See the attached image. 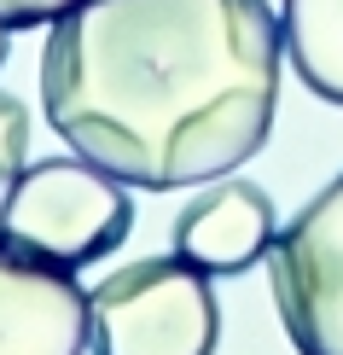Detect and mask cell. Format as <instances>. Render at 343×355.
<instances>
[{
	"instance_id": "7",
	"label": "cell",
	"mask_w": 343,
	"mask_h": 355,
	"mask_svg": "<svg viewBox=\"0 0 343 355\" xmlns=\"http://www.w3.org/2000/svg\"><path fill=\"white\" fill-rule=\"evenodd\" d=\"M285 53L320 99L343 105V0H285L279 6Z\"/></svg>"
},
{
	"instance_id": "4",
	"label": "cell",
	"mask_w": 343,
	"mask_h": 355,
	"mask_svg": "<svg viewBox=\"0 0 343 355\" xmlns=\"http://www.w3.org/2000/svg\"><path fill=\"white\" fill-rule=\"evenodd\" d=\"M267 274L291 349L343 355V175L279 227Z\"/></svg>"
},
{
	"instance_id": "2",
	"label": "cell",
	"mask_w": 343,
	"mask_h": 355,
	"mask_svg": "<svg viewBox=\"0 0 343 355\" xmlns=\"http://www.w3.org/2000/svg\"><path fill=\"white\" fill-rule=\"evenodd\" d=\"M134 233L128 181L87 157H41L0 198V239L58 268H87Z\"/></svg>"
},
{
	"instance_id": "1",
	"label": "cell",
	"mask_w": 343,
	"mask_h": 355,
	"mask_svg": "<svg viewBox=\"0 0 343 355\" xmlns=\"http://www.w3.org/2000/svg\"><path fill=\"white\" fill-rule=\"evenodd\" d=\"M267 0H82L41 53V111L87 164L140 192L221 181L279 111Z\"/></svg>"
},
{
	"instance_id": "5",
	"label": "cell",
	"mask_w": 343,
	"mask_h": 355,
	"mask_svg": "<svg viewBox=\"0 0 343 355\" xmlns=\"http://www.w3.org/2000/svg\"><path fill=\"white\" fill-rule=\"evenodd\" d=\"M94 349V303L76 268L41 262L0 239V355H82Z\"/></svg>"
},
{
	"instance_id": "3",
	"label": "cell",
	"mask_w": 343,
	"mask_h": 355,
	"mask_svg": "<svg viewBox=\"0 0 343 355\" xmlns=\"http://www.w3.org/2000/svg\"><path fill=\"white\" fill-rule=\"evenodd\" d=\"M94 355H216L221 303L186 257H140L87 291Z\"/></svg>"
},
{
	"instance_id": "10",
	"label": "cell",
	"mask_w": 343,
	"mask_h": 355,
	"mask_svg": "<svg viewBox=\"0 0 343 355\" xmlns=\"http://www.w3.org/2000/svg\"><path fill=\"white\" fill-rule=\"evenodd\" d=\"M6 47H12V29L0 24V64H6Z\"/></svg>"
},
{
	"instance_id": "8",
	"label": "cell",
	"mask_w": 343,
	"mask_h": 355,
	"mask_svg": "<svg viewBox=\"0 0 343 355\" xmlns=\"http://www.w3.org/2000/svg\"><path fill=\"white\" fill-rule=\"evenodd\" d=\"M24 169H29V111L18 94L0 87V198H6V187Z\"/></svg>"
},
{
	"instance_id": "6",
	"label": "cell",
	"mask_w": 343,
	"mask_h": 355,
	"mask_svg": "<svg viewBox=\"0 0 343 355\" xmlns=\"http://www.w3.org/2000/svg\"><path fill=\"white\" fill-rule=\"evenodd\" d=\"M279 239V221H274V198L267 187L245 181V175H221L210 192L186 204L175 216V257H186L192 268L204 274H245L274 250Z\"/></svg>"
},
{
	"instance_id": "9",
	"label": "cell",
	"mask_w": 343,
	"mask_h": 355,
	"mask_svg": "<svg viewBox=\"0 0 343 355\" xmlns=\"http://www.w3.org/2000/svg\"><path fill=\"white\" fill-rule=\"evenodd\" d=\"M82 0H0V24L6 29H35V24H58Z\"/></svg>"
}]
</instances>
